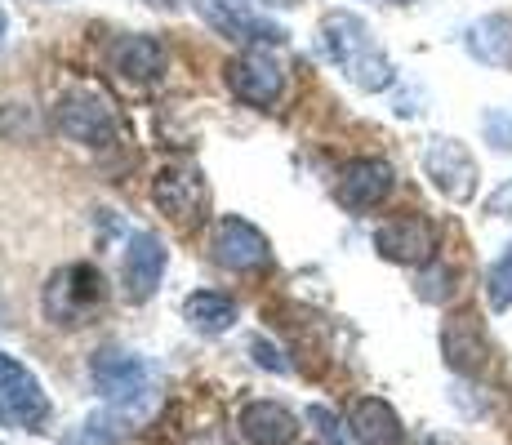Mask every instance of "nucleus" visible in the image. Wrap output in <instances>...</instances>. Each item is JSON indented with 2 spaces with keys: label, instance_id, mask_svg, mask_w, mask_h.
Instances as JSON below:
<instances>
[{
  "label": "nucleus",
  "instance_id": "obj_1",
  "mask_svg": "<svg viewBox=\"0 0 512 445\" xmlns=\"http://www.w3.org/2000/svg\"><path fill=\"white\" fill-rule=\"evenodd\" d=\"M321 49H326V58L334 67H339L343 76H348L357 89H366V94H379V89L392 85V63L388 54H383L379 45H374L370 27L361 23L357 14H326L321 18Z\"/></svg>",
  "mask_w": 512,
  "mask_h": 445
},
{
  "label": "nucleus",
  "instance_id": "obj_2",
  "mask_svg": "<svg viewBox=\"0 0 512 445\" xmlns=\"http://www.w3.org/2000/svg\"><path fill=\"white\" fill-rule=\"evenodd\" d=\"M90 383L116 405V410L139 414V405L152 397V365L134 352L103 348V352L90 356Z\"/></svg>",
  "mask_w": 512,
  "mask_h": 445
},
{
  "label": "nucleus",
  "instance_id": "obj_3",
  "mask_svg": "<svg viewBox=\"0 0 512 445\" xmlns=\"http://www.w3.org/2000/svg\"><path fill=\"white\" fill-rule=\"evenodd\" d=\"M103 299H107V281L90 263L63 267L45 285V312L54 325H85V316L94 308H103Z\"/></svg>",
  "mask_w": 512,
  "mask_h": 445
},
{
  "label": "nucleus",
  "instance_id": "obj_4",
  "mask_svg": "<svg viewBox=\"0 0 512 445\" xmlns=\"http://www.w3.org/2000/svg\"><path fill=\"white\" fill-rule=\"evenodd\" d=\"M152 201L165 219H174L179 227H192L196 219H205V205H210V183L196 165H165L161 174L152 178Z\"/></svg>",
  "mask_w": 512,
  "mask_h": 445
},
{
  "label": "nucleus",
  "instance_id": "obj_5",
  "mask_svg": "<svg viewBox=\"0 0 512 445\" xmlns=\"http://www.w3.org/2000/svg\"><path fill=\"white\" fill-rule=\"evenodd\" d=\"M423 174L455 205H468L472 196H477V178H481L477 161H472V152L459 138H432V143L423 147Z\"/></svg>",
  "mask_w": 512,
  "mask_h": 445
},
{
  "label": "nucleus",
  "instance_id": "obj_6",
  "mask_svg": "<svg viewBox=\"0 0 512 445\" xmlns=\"http://www.w3.org/2000/svg\"><path fill=\"white\" fill-rule=\"evenodd\" d=\"M58 130H63L72 143L85 147H112L116 143V116L107 107L103 94L94 89H72V94L58 98Z\"/></svg>",
  "mask_w": 512,
  "mask_h": 445
},
{
  "label": "nucleus",
  "instance_id": "obj_7",
  "mask_svg": "<svg viewBox=\"0 0 512 445\" xmlns=\"http://www.w3.org/2000/svg\"><path fill=\"white\" fill-rule=\"evenodd\" d=\"M201 18L236 45H250V49L285 45V27L254 14V9H245V0H201Z\"/></svg>",
  "mask_w": 512,
  "mask_h": 445
},
{
  "label": "nucleus",
  "instance_id": "obj_8",
  "mask_svg": "<svg viewBox=\"0 0 512 445\" xmlns=\"http://www.w3.org/2000/svg\"><path fill=\"white\" fill-rule=\"evenodd\" d=\"M228 85L241 103L268 112L285 94V67L272 54H263V49H245V54H236L228 63Z\"/></svg>",
  "mask_w": 512,
  "mask_h": 445
},
{
  "label": "nucleus",
  "instance_id": "obj_9",
  "mask_svg": "<svg viewBox=\"0 0 512 445\" xmlns=\"http://www.w3.org/2000/svg\"><path fill=\"white\" fill-rule=\"evenodd\" d=\"M45 414H49V401L41 383L0 352V423H9V428H41Z\"/></svg>",
  "mask_w": 512,
  "mask_h": 445
},
{
  "label": "nucleus",
  "instance_id": "obj_10",
  "mask_svg": "<svg viewBox=\"0 0 512 445\" xmlns=\"http://www.w3.org/2000/svg\"><path fill=\"white\" fill-rule=\"evenodd\" d=\"M374 250L388 263L423 267L437 259V227L423 219V214H401V219H388L374 232Z\"/></svg>",
  "mask_w": 512,
  "mask_h": 445
},
{
  "label": "nucleus",
  "instance_id": "obj_11",
  "mask_svg": "<svg viewBox=\"0 0 512 445\" xmlns=\"http://www.w3.org/2000/svg\"><path fill=\"white\" fill-rule=\"evenodd\" d=\"M210 254H214V263L228 267V272H254V267H263L272 259V245L254 223L228 214V219H219V227H214Z\"/></svg>",
  "mask_w": 512,
  "mask_h": 445
},
{
  "label": "nucleus",
  "instance_id": "obj_12",
  "mask_svg": "<svg viewBox=\"0 0 512 445\" xmlns=\"http://www.w3.org/2000/svg\"><path fill=\"white\" fill-rule=\"evenodd\" d=\"M392 183H397V174H392L388 161H379V156H361V161H352L348 170L339 174L334 196H339V205L366 214V210H379V205L388 201Z\"/></svg>",
  "mask_w": 512,
  "mask_h": 445
},
{
  "label": "nucleus",
  "instance_id": "obj_13",
  "mask_svg": "<svg viewBox=\"0 0 512 445\" xmlns=\"http://www.w3.org/2000/svg\"><path fill=\"white\" fill-rule=\"evenodd\" d=\"M121 276H125V294H130L134 303L152 299L156 285H161V276H165V245H161V236L134 232L130 245H125Z\"/></svg>",
  "mask_w": 512,
  "mask_h": 445
},
{
  "label": "nucleus",
  "instance_id": "obj_14",
  "mask_svg": "<svg viewBox=\"0 0 512 445\" xmlns=\"http://www.w3.org/2000/svg\"><path fill=\"white\" fill-rule=\"evenodd\" d=\"M441 352H446L450 370L459 374H477L490 356V343H486V330H481L477 316H450L446 330H441Z\"/></svg>",
  "mask_w": 512,
  "mask_h": 445
},
{
  "label": "nucleus",
  "instance_id": "obj_15",
  "mask_svg": "<svg viewBox=\"0 0 512 445\" xmlns=\"http://www.w3.org/2000/svg\"><path fill=\"white\" fill-rule=\"evenodd\" d=\"M112 72H121L125 81H139V85H147V81H156V76L165 72V49L152 41V36H116L112 41Z\"/></svg>",
  "mask_w": 512,
  "mask_h": 445
},
{
  "label": "nucleus",
  "instance_id": "obj_16",
  "mask_svg": "<svg viewBox=\"0 0 512 445\" xmlns=\"http://www.w3.org/2000/svg\"><path fill=\"white\" fill-rule=\"evenodd\" d=\"M241 437L254 445H294L299 441V423L277 401H254L241 410Z\"/></svg>",
  "mask_w": 512,
  "mask_h": 445
},
{
  "label": "nucleus",
  "instance_id": "obj_17",
  "mask_svg": "<svg viewBox=\"0 0 512 445\" xmlns=\"http://www.w3.org/2000/svg\"><path fill=\"white\" fill-rule=\"evenodd\" d=\"M352 441L357 445H401V419L383 397H361L352 405Z\"/></svg>",
  "mask_w": 512,
  "mask_h": 445
},
{
  "label": "nucleus",
  "instance_id": "obj_18",
  "mask_svg": "<svg viewBox=\"0 0 512 445\" xmlns=\"http://www.w3.org/2000/svg\"><path fill=\"white\" fill-rule=\"evenodd\" d=\"M468 54L477 58V63H490V67H504V72H512V23L508 18H481V23L468 27L464 36Z\"/></svg>",
  "mask_w": 512,
  "mask_h": 445
},
{
  "label": "nucleus",
  "instance_id": "obj_19",
  "mask_svg": "<svg viewBox=\"0 0 512 445\" xmlns=\"http://www.w3.org/2000/svg\"><path fill=\"white\" fill-rule=\"evenodd\" d=\"M183 321L192 325L196 334H228L236 325V303L228 294L196 290V294H187V303H183Z\"/></svg>",
  "mask_w": 512,
  "mask_h": 445
},
{
  "label": "nucleus",
  "instance_id": "obj_20",
  "mask_svg": "<svg viewBox=\"0 0 512 445\" xmlns=\"http://www.w3.org/2000/svg\"><path fill=\"white\" fill-rule=\"evenodd\" d=\"M415 294L423 303H446L450 294H455V267H446V263H423V272H419V281H415Z\"/></svg>",
  "mask_w": 512,
  "mask_h": 445
},
{
  "label": "nucleus",
  "instance_id": "obj_21",
  "mask_svg": "<svg viewBox=\"0 0 512 445\" xmlns=\"http://www.w3.org/2000/svg\"><path fill=\"white\" fill-rule=\"evenodd\" d=\"M486 299H490V308L495 312H508L512 308V245L504 254H499V263L490 267V276H486Z\"/></svg>",
  "mask_w": 512,
  "mask_h": 445
},
{
  "label": "nucleus",
  "instance_id": "obj_22",
  "mask_svg": "<svg viewBox=\"0 0 512 445\" xmlns=\"http://www.w3.org/2000/svg\"><path fill=\"white\" fill-rule=\"evenodd\" d=\"M308 419H312V428L321 432V441H326V445H348V437H343V428H339V419H334L326 405H312Z\"/></svg>",
  "mask_w": 512,
  "mask_h": 445
},
{
  "label": "nucleus",
  "instance_id": "obj_23",
  "mask_svg": "<svg viewBox=\"0 0 512 445\" xmlns=\"http://www.w3.org/2000/svg\"><path fill=\"white\" fill-rule=\"evenodd\" d=\"M250 352H254V361H259L263 370H272V374H290V361H285L281 348H272L268 339H250Z\"/></svg>",
  "mask_w": 512,
  "mask_h": 445
},
{
  "label": "nucleus",
  "instance_id": "obj_24",
  "mask_svg": "<svg viewBox=\"0 0 512 445\" xmlns=\"http://www.w3.org/2000/svg\"><path fill=\"white\" fill-rule=\"evenodd\" d=\"M486 214H490V219H512V178H504V183L490 192Z\"/></svg>",
  "mask_w": 512,
  "mask_h": 445
},
{
  "label": "nucleus",
  "instance_id": "obj_25",
  "mask_svg": "<svg viewBox=\"0 0 512 445\" xmlns=\"http://www.w3.org/2000/svg\"><path fill=\"white\" fill-rule=\"evenodd\" d=\"M486 134L495 138V147H504V152H512V125L504 121V116H486Z\"/></svg>",
  "mask_w": 512,
  "mask_h": 445
},
{
  "label": "nucleus",
  "instance_id": "obj_26",
  "mask_svg": "<svg viewBox=\"0 0 512 445\" xmlns=\"http://www.w3.org/2000/svg\"><path fill=\"white\" fill-rule=\"evenodd\" d=\"M5 27H9V18H5V9H0V45H5Z\"/></svg>",
  "mask_w": 512,
  "mask_h": 445
},
{
  "label": "nucleus",
  "instance_id": "obj_27",
  "mask_svg": "<svg viewBox=\"0 0 512 445\" xmlns=\"http://www.w3.org/2000/svg\"><path fill=\"white\" fill-rule=\"evenodd\" d=\"M205 445H228V441H223V437H205Z\"/></svg>",
  "mask_w": 512,
  "mask_h": 445
},
{
  "label": "nucleus",
  "instance_id": "obj_28",
  "mask_svg": "<svg viewBox=\"0 0 512 445\" xmlns=\"http://www.w3.org/2000/svg\"><path fill=\"white\" fill-rule=\"evenodd\" d=\"M152 5H174V0H152Z\"/></svg>",
  "mask_w": 512,
  "mask_h": 445
}]
</instances>
